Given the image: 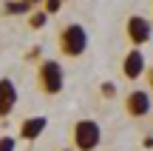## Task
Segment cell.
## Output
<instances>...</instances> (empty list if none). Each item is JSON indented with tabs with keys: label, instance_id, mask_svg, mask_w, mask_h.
I'll return each instance as SVG.
<instances>
[{
	"label": "cell",
	"instance_id": "obj_9",
	"mask_svg": "<svg viewBox=\"0 0 153 151\" xmlns=\"http://www.w3.org/2000/svg\"><path fill=\"white\" fill-rule=\"evenodd\" d=\"M28 9H31V3H26V0H9L6 3V11L9 14H26Z\"/></svg>",
	"mask_w": 153,
	"mask_h": 151
},
{
	"label": "cell",
	"instance_id": "obj_14",
	"mask_svg": "<svg viewBox=\"0 0 153 151\" xmlns=\"http://www.w3.org/2000/svg\"><path fill=\"white\" fill-rule=\"evenodd\" d=\"M142 146H145V148H153V137H148V140H145Z\"/></svg>",
	"mask_w": 153,
	"mask_h": 151
},
{
	"label": "cell",
	"instance_id": "obj_2",
	"mask_svg": "<svg viewBox=\"0 0 153 151\" xmlns=\"http://www.w3.org/2000/svg\"><path fill=\"white\" fill-rule=\"evenodd\" d=\"M60 49H62V54H65V57L85 54V49H88V34H85V29L76 26V23L65 26L60 32Z\"/></svg>",
	"mask_w": 153,
	"mask_h": 151
},
{
	"label": "cell",
	"instance_id": "obj_4",
	"mask_svg": "<svg viewBox=\"0 0 153 151\" xmlns=\"http://www.w3.org/2000/svg\"><path fill=\"white\" fill-rule=\"evenodd\" d=\"M150 34H153V29H150V20H145L142 14H133V17H128V37H131V43H133V46H142V43H148V40H150Z\"/></svg>",
	"mask_w": 153,
	"mask_h": 151
},
{
	"label": "cell",
	"instance_id": "obj_1",
	"mask_svg": "<svg viewBox=\"0 0 153 151\" xmlns=\"http://www.w3.org/2000/svg\"><path fill=\"white\" fill-rule=\"evenodd\" d=\"M71 140H74L76 151H94L99 146V140H102V128H99V123H94V120H76Z\"/></svg>",
	"mask_w": 153,
	"mask_h": 151
},
{
	"label": "cell",
	"instance_id": "obj_7",
	"mask_svg": "<svg viewBox=\"0 0 153 151\" xmlns=\"http://www.w3.org/2000/svg\"><path fill=\"white\" fill-rule=\"evenodd\" d=\"M122 74H125L128 80H139L145 74V54L139 49H133V51L125 54V60H122Z\"/></svg>",
	"mask_w": 153,
	"mask_h": 151
},
{
	"label": "cell",
	"instance_id": "obj_15",
	"mask_svg": "<svg viewBox=\"0 0 153 151\" xmlns=\"http://www.w3.org/2000/svg\"><path fill=\"white\" fill-rule=\"evenodd\" d=\"M148 80H150V91H153V68L148 71Z\"/></svg>",
	"mask_w": 153,
	"mask_h": 151
},
{
	"label": "cell",
	"instance_id": "obj_16",
	"mask_svg": "<svg viewBox=\"0 0 153 151\" xmlns=\"http://www.w3.org/2000/svg\"><path fill=\"white\" fill-rule=\"evenodd\" d=\"M26 3H31V6H37V3H40V0H26Z\"/></svg>",
	"mask_w": 153,
	"mask_h": 151
},
{
	"label": "cell",
	"instance_id": "obj_12",
	"mask_svg": "<svg viewBox=\"0 0 153 151\" xmlns=\"http://www.w3.org/2000/svg\"><path fill=\"white\" fill-rule=\"evenodd\" d=\"M62 0H45V14H54V11H60Z\"/></svg>",
	"mask_w": 153,
	"mask_h": 151
},
{
	"label": "cell",
	"instance_id": "obj_8",
	"mask_svg": "<svg viewBox=\"0 0 153 151\" xmlns=\"http://www.w3.org/2000/svg\"><path fill=\"white\" fill-rule=\"evenodd\" d=\"M45 125H48V120H45L43 114H40V117H28V120H23V125H20V137L31 143L45 131Z\"/></svg>",
	"mask_w": 153,
	"mask_h": 151
},
{
	"label": "cell",
	"instance_id": "obj_11",
	"mask_svg": "<svg viewBox=\"0 0 153 151\" xmlns=\"http://www.w3.org/2000/svg\"><path fill=\"white\" fill-rule=\"evenodd\" d=\"M99 91H102V97H114V94H116V86L108 80V83H102V86H99Z\"/></svg>",
	"mask_w": 153,
	"mask_h": 151
},
{
	"label": "cell",
	"instance_id": "obj_10",
	"mask_svg": "<svg viewBox=\"0 0 153 151\" xmlns=\"http://www.w3.org/2000/svg\"><path fill=\"white\" fill-rule=\"evenodd\" d=\"M45 17H48L45 11H34V14L28 17V26H31V29H43L45 26Z\"/></svg>",
	"mask_w": 153,
	"mask_h": 151
},
{
	"label": "cell",
	"instance_id": "obj_3",
	"mask_svg": "<svg viewBox=\"0 0 153 151\" xmlns=\"http://www.w3.org/2000/svg\"><path fill=\"white\" fill-rule=\"evenodd\" d=\"M37 83H40V89H43L45 94H60L62 83H65L62 66L57 60H43V66L37 68Z\"/></svg>",
	"mask_w": 153,
	"mask_h": 151
},
{
	"label": "cell",
	"instance_id": "obj_5",
	"mask_svg": "<svg viewBox=\"0 0 153 151\" xmlns=\"http://www.w3.org/2000/svg\"><path fill=\"white\" fill-rule=\"evenodd\" d=\"M14 106H17V86H14V80L3 77L0 80V120L9 117Z\"/></svg>",
	"mask_w": 153,
	"mask_h": 151
},
{
	"label": "cell",
	"instance_id": "obj_17",
	"mask_svg": "<svg viewBox=\"0 0 153 151\" xmlns=\"http://www.w3.org/2000/svg\"><path fill=\"white\" fill-rule=\"evenodd\" d=\"M62 151H71V148H62Z\"/></svg>",
	"mask_w": 153,
	"mask_h": 151
},
{
	"label": "cell",
	"instance_id": "obj_13",
	"mask_svg": "<svg viewBox=\"0 0 153 151\" xmlns=\"http://www.w3.org/2000/svg\"><path fill=\"white\" fill-rule=\"evenodd\" d=\"M0 151H14V137H0Z\"/></svg>",
	"mask_w": 153,
	"mask_h": 151
},
{
	"label": "cell",
	"instance_id": "obj_6",
	"mask_svg": "<svg viewBox=\"0 0 153 151\" xmlns=\"http://www.w3.org/2000/svg\"><path fill=\"white\" fill-rule=\"evenodd\" d=\"M125 111L131 114V117H145V114H150V94L148 91H131L125 100Z\"/></svg>",
	"mask_w": 153,
	"mask_h": 151
}]
</instances>
